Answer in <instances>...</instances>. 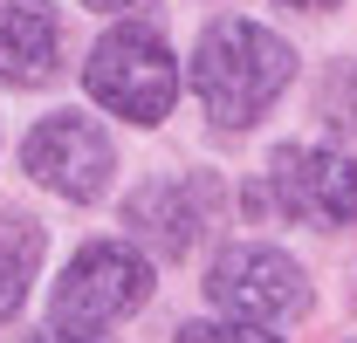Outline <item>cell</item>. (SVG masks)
I'll use <instances>...</instances> for the list:
<instances>
[{
	"instance_id": "obj_9",
	"label": "cell",
	"mask_w": 357,
	"mask_h": 343,
	"mask_svg": "<svg viewBox=\"0 0 357 343\" xmlns=\"http://www.w3.org/2000/svg\"><path fill=\"white\" fill-rule=\"evenodd\" d=\"M35 268H42V227L35 220H0V323H14V309L28 302Z\"/></svg>"
},
{
	"instance_id": "obj_1",
	"label": "cell",
	"mask_w": 357,
	"mask_h": 343,
	"mask_svg": "<svg viewBox=\"0 0 357 343\" xmlns=\"http://www.w3.org/2000/svg\"><path fill=\"white\" fill-rule=\"evenodd\" d=\"M296 76V48L268 35L261 21H213L192 48V96L220 130H248Z\"/></svg>"
},
{
	"instance_id": "obj_12",
	"label": "cell",
	"mask_w": 357,
	"mask_h": 343,
	"mask_svg": "<svg viewBox=\"0 0 357 343\" xmlns=\"http://www.w3.org/2000/svg\"><path fill=\"white\" fill-rule=\"evenodd\" d=\"M83 7H96V14H117V7H131V0H83Z\"/></svg>"
},
{
	"instance_id": "obj_11",
	"label": "cell",
	"mask_w": 357,
	"mask_h": 343,
	"mask_svg": "<svg viewBox=\"0 0 357 343\" xmlns=\"http://www.w3.org/2000/svg\"><path fill=\"white\" fill-rule=\"evenodd\" d=\"M316 110L330 117L337 130H357V62H344L330 83H323V96H316Z\"/></svg>"
},
{
	"instance_id": "obj_13",
	"label": "cell",
	"mask_w": 357,
	"mask_h": 343,
	"mask_svg": "<svg viewBox=\"0 0 357 343\" xmlns=\"http://www.w3.org/2000/svg\"><path fill=\"white\" fill-rule=\"evenodd\" d=\"M282 7H310V14H323V7H337V0H282Z\"/></svg>"
},
{
	"instance_id": "obj_5",
	"label": "cell",
	"mask_w": 357,
	"mask_h": 343,
	"mask_svg": "<svg viewBox=\"0 0 357 343\" xmlns=\"http://www.w3.org/2000/svg\"><path fill=\"white\" fill-rule=\"evenodd\" d=\"M21 165H28L35 185L62 192L69 206H89V199H103V185H110V172H117V151H110V137H103L96 117L55 110V117H42V124L28 130Z\"/></svg>"
},
{
	"instance_id": "obj_4",
	"label": "cell",
	"mask_w": 357,
	"mask_h": 343,
	"mask_svg": "<svg viewBox=\"0 0 357 343\" xmlns=\"http://www.w3.org/2000/svg\"><path fill=\"white\" fill-rule=\"evenodd\" d=\"M206 302L227 309V316H248V323H296L310 316V275L282 247H261V241H241V247H220L213 268H206Z\"/></svg>"
},
{
	"instance_id": "obj_6",
	"label": "cell",
	"mask_w": 357,
	"mask_h": 343,
	"mask_svg": "<svg viewBox=\"0 0 357 343\" xmlns=\"http://www.w3.org/2000/svg\"><path fill=\"white\" fill-rule=\"evenodd\" d=\"M268 192L303 227H357V158L337 144H282L268 158Z\"/></svg>"
},
{
	"instance_id": "obj_10",
	"label": "cell",
	"mask_w": 357,
	"mask_h": 343,
	"mask_svg": "<svg viewBox=\"0 0 357 343\" xmlns=\"http://www.w3.org/2000/svg\"><path fill=\"white\" fill-rule=\"evenodd\" d=\"M172 343H282V337H275V323H248V316H234V323H185Z\"/></svg>"
},
{
	"instance_id": "obj_3",
	"label": "cell",
	"mask_w": 357,
	"mask_h": 343,
	"mask_svg": "<svg viewBox=\"0 0 357 343\" xmlns=\"http://www.w3.org/2000/svg\"><path fill=\"white\" fill-rule=\"evenodd\" d=\"M83 89L103 110L131 117V124H165L172 103H178V62H172V48H165L158 28L124 21V28H110L103 42L89 48Z\"/></svg>"
},
{
	"instance_id": "obj_7",
	"label": "cell",
	"mask_w": 357,
	"mask_h": 343,
	"mask_svg": "<svg viewBox=\"0 0 357 343\" xmlns=\"http://www.w3.org/2000/svg\"><path fill=\"white\" fill-rule=\"evenodd\" d=\"M206 192H213L206 178H151L144 192H131L124 220L158 261H178V254H192V241L206 227Z\"/></svg>"
},
{
	"instance_id": "obj_2",
	"label": "cell",
	"mask_w": 357,
	"mask_h": 343,
	"mask_svg": "<svg viewBox=\"0 0 357 343\" xmlns=\"http://www.w3.org/2000/svg\"><path fill=\"white\" fill-rule=\"evenodd\" d=\"M144 296H151V261L137 247H124V241H89L62 268L55 302H48V323L69 343H110V330L131 309H144Z\"/></svg>"
},
{
	"instance_id": "obj_14",
	"label": "cell",
	"mask_w": 357,
	"mask_h": 343,
	"mask_svg": "<svg viewBox=\"0 0 357 343\" xmlns=\"http://www.w3.org/2000/svg\"><path fill=\"white\" fill-rule=\"evenodd\" d=\"M28 343H69V337H62V330H55V323H48L42 337H28Z\"/></svg>"
},
{
	"instance_id": "obj_8",
	"label": "cell",
	"mask_w": 357,
	"mask_h": 343,
	"mask_svg": "<svg viewBox=\"0 0 357 343\" xmlns=\"http://www.w3.org/2000/svg\"><path fill=\"white\" fill-rule=\"evenodd\" d=\"M62 69V14L48 0H7L0 7V83L42 89Z\"/></svg>"
}]
</instances>
